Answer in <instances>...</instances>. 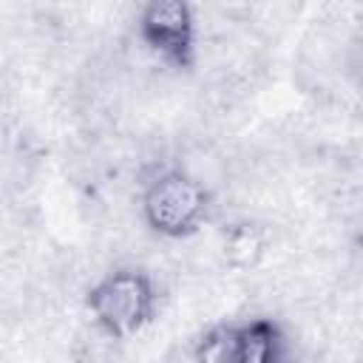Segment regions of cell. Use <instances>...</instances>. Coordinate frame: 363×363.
<instances>
[{"instance_id":"obj_1","label":"cell","mask_w":363,"mask_h":363,"mask_svg":"<svg viewBox=\"0 0 363 363\" xmlns=\"http://www.w3.org/2000/svg\"><path fill=\"white\" fill-rule=\"evenodd\" d=\"M85 306L102 335L128 340L156 318L159 289L147 269L128 264L99 275L85 295Z\"/></svg>"},{"instance_id":"obj_2","label":"cell","mask_w":363,"mask_h":363,"mask_svg":"<svg viewBox=\"0 0 363 363\" xmlns=\"http://www.w3.org/2000/svg\"><path fill=\"white\" fill-rule=\"evenodd\" d=\"M213 193L187 167H164L150 182H145L139 210L145 224L170 241L196 235L210 218Z\"/></svg>"},{"instance_id":"obj_3","label":"cell","mask_w":363,"mask_h":363,"mask_svg":"<svg viewBox=\"0 0 363 363\" xmlns=\"http://www.w3.org/2000/svg\"><path fill=\"white\" fill-rule=\"evenodd\" d=\"M142 45L167 68L190 71L196 65V14L190 0H145L136 23Z\"/></svg>"},{"instance_id":"obj_4","label":"cell","mask_w":363,"mask_h":363,"mask_svg":"<svg viewBox=\"0 0 363 363\" xmlns=\"http://www.w3.org/2000/svg\"><path fill=\"white\" fill-rule=\"evenodd\" d=\"M193 354L213 363H275L286 354V335L272 318H250L210 329Z\"/></svg>"},{"instance_id":"obj_5","label":"cell","mask_w":363,"mask_h":363,"mask_svg":"<svg viewBox=\"0 0 363 363\" xmlns=\"http://www.w3.org/2000/svg\"><path fill=\"white\" fill-rule=\"evenodd\" d=\"M269 247V235L261 224H252V221H235L224 230L221 235V252H224V261L235 269H247V267H255L264 252Z\"/></svg>"},{"instance_id":"obj_6","label":"cell","mask_w":363,"mask_h":363,"mask_svg":"<svg viewBox=\"0 0 363 363\" xmlns=\"http://www.w3.org/2000/svg\"><path fill=\"white\" fill-rule=\"evenodd\" d=\"M343 62H346V74H349V77L363 88V34H360V37H354V40L349 43Z\"/></svg>"}]
</instances>
